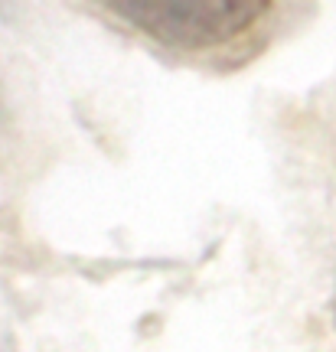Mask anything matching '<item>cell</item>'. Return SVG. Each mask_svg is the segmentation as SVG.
<instances>
[{
	"label": "cell",
	"instance_id": "1",
	"mask_svg": "<svg viewBox=\"0 0 336 352\" xmlns=\"http://www.w3.org/2000/svg\"><path fill=\"white\" fill-rule=\"evenodd\" d=\"M105 7L131 30L176 50L229 43L271 13L268 0H112Z\"/></svg>",
	"mask_w": 336,
	"mask_h": 352
}]
</instances>
